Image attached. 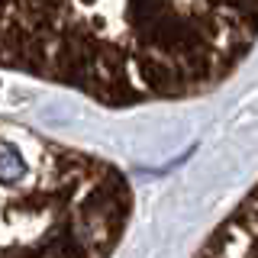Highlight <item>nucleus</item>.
<instances>
[{
    "label": "nucleus",
    "mask_w": 258,
    "mask_h": 258,
    "mask_svg": "<svg viewBox=\"0 0 258 258\" xmlns=\"http://www.w3.org/2000/svg\"><path fill=\"white\" fill-rule=\"evenodd\" d=\"M133 207L113 161L0 119V258H113Z\"/></svg>",
    "instance_id": "f03ea898"
},
{
    "label": "nucleus",
    "mask_w": 258,
    "mask_h": 258,
    "mask_svg": "<svg viewBox=\"0 0 258 258\" xmlns=\"http://www.w3.org/2000/svg\"><path fill=\"white\" fill-rule=\"evenodd\" d=\"M194 258H258V184L216 223Z\"/></svg>",
    "instance_id": "7ed1b4c3"
},
{
    "label": "nucleus",
    "mask_w": 258,
    "mask_h": 258,
    "mask_svg": "<svg viewBox=\"0 0 258 258\" xmlns=\"http://www.w3.org/2000/svg\"><path fill=\"white\" fill-rule=\"evenodd\" d=\"M258 42V0H0V71L103 107L190 100Z\"/></svg>",
    "instance_id": "f257e3e1"
}]
</instances>
